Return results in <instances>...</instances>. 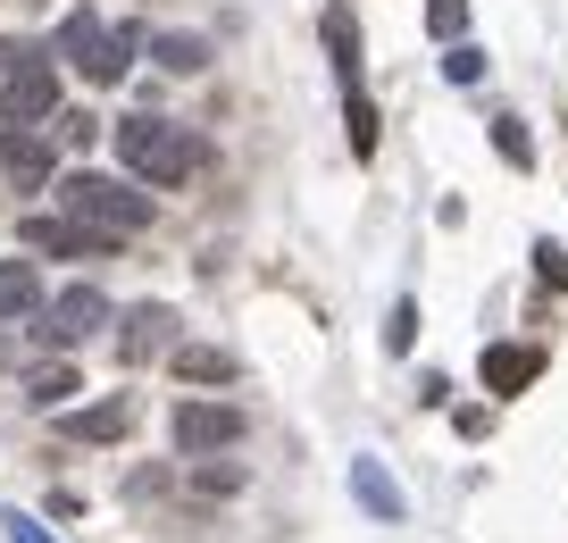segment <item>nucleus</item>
Listing matches in <instances>:
<instances>
[{"mask_svg":"<svg viewBox=\"0 0 568 543\" xmlns=\"http://www.w3.org/2000/svg\"><path fill=\"white\" fill-rule=\"evenodd\" d=\"M109 142H118V168L125 175H142V184H184V175H201V142L184 134V125H168V118H118L109 125Z\"/></svg>","mask_w":568,"mask_h":543,"instance_id":"obj_1","label":"nucleus"},{"mask_svg":"<svg viewBox=\"0 0 568 543\" xmlns=\"http://www.w3.org/2000/svg\"><path fill=\"white\" fill-rule=\"evenodd\" d=\"M34 310H42V268L0 260V318H34Z\"/></svg>","mask_w":568,"mask_h":543,"instance_id":"obj_13","label":"nucleus"},{"mask_svg":"<svg viewBox=\"0 0 568 543\" xmlns=\"http://www.w3.org/2000/svg\"><path fill=\"white\" fill-rule=\"evenodd\" d=\"M494 151L510 159V168H535V134H527L518 118H494Z\"/></svg>","mask_w":568,"mask_h":543,"instance_id":"obj_20","label":"nucleus"},{"mask_svg":"<svg viewBox=\"0 0 568 543\" xmlns=\"http://www.w3.org/2000/svg\"><path fill=\"white\" fill-rule=\"evenodd\" d=\"M101 326H109V293H101V284H68V293H51L34 310L42 343H84V334H101Z\"/></svg>","mask_w":568,"mask_h":543,"instance_id":"obj_6","label":"nucleus"},{"mask_svg":"<svg viewBox=\"0 0 568 543\" xmlns=\"http://www.w3.org/2000/svg\"><path fill=\"white\" fill-rule=\"evenodd\" d=\"M444 76H452V84H477V76H485V51H477V42H452V51H444Z\"/></svg>","mask_w":568,"mask_h":543,"instance_id":"obj_22","label":"nucleus"},{"mask_svg":"<svg viewBox=\"0 0 568 543\" xmlns=\"http://www.w3.org/2000/svg\"><path fill=\"white\" fill-rule=\"evenodd\" d=\"M59 435H75V443H125V435H134V402L109 393V402H92V410H59Z\"/></svg>","mask_w":568,"mask_h":543,"instance_id":"obj_11","label":"nucleus"},{"mask_svg":"<svg viewBox=\"0 0 568 543\" xmlns=\"http://www.w3.org/2000/svg\"><path fill=\"white\" fill-rule=\"evenodd\" d=\"M418 343V301H393V326H385V351H409Z\"/></svg>","mask_w":568,"mask_h":543,"instance_id":"obj_23","label":"nucleus"},{"mask_svg":"<svg viewBox=\"0 0 568 543\" xmlns=\"http://www.w3.org/2000/svg\"><path fill=\"white\" fill-rule=\"evenodd\" d=\"M125 234H109V227H84V218H68V210H34L26 218V251L34 260H109Z\"/></svg>","mask_w":568,"mask_h":543,"instance_id":"obj_5","label":"nucleus"},{"mask_svg":"<svg viewBox=\"0 0 568 543\" xmlns=\"http://www.w3.org/2000/svg\"><path fill=\"white\" fill-rule=\"evenodd\" d=\"M168 369H176L184 385H234V351H217V343H176V351H168Z\"/></svg>","mask_w":568,"mask_h":543,"instance_id":"obj_12","label":"nucleus"},{"mask_svg":"<svg viewBox=\"0 0 568 543\" xmlns=\"http://www.w3.org/2000/svg\"><path fill=\"white\" fill-rule=\"evenodd\" d=\"M51 125H59V151H92V142H101V134H109V125H101V118H92V109H59V118H51Z\"/></svg>","mask_w":568,"mask_h":543,"instance_id":"obj_19","label":"nucleus"},{"mask_svg":"<svg viewBox=\"0 0 568 543\" xmlns=\"http://www.w3.org/2000/svg\"><path fill=\"white\" fill-rule=\"evenodd\" d=\"M0 535H9V543H51L34 519H26V510H0Z\"/></svg>","mask_w":568,"mask_h":543,"instance_id":"obj_25","label":"nucleus"},{"mask_svg":"<svg viewBox=\"0 0 568 543\" xmlns=\"http://www.w3.org/2000/svg\"><path fill=\"white\" fill-rule=\"evenodd\" d=\"M535 276H544L551 293H568V251L560 243H535Z\"/></svg>","mask_w":568,"mask_h":543,"instance_id":"obj_24","label":"nucleus"},{"mask_svg":"<svg viewBox=\"0 0 568 543\" xmlns=\"http://www.w3.org/2000/svg\"><path fill=\"white\" fill-rule=\"evenodd\" d=\"M151 59H160L168 76H201V68H210V42H201V34H160Z\"/></svg>","mask_w":568,"mask_h":543,"instance_id":"obj_17","label":"nucleus"},{"mask_svg":"<svg viewBox=\"0 0 568 543\" xmlns=\"http://www.w3.org/2000/svg\"><path fill=\"white\" fill-rule=\"evenodd\" d=\"M9 68H18V42H0V76H9Z\"/></svg>","mask_w":568,"mask_h":543,"instance_id":"obj_27","label":"nucleus"},{"mask_svg":"<svg viewBox=\"0 0 568 543\" xmlns=\"http://www.w3.org/2000/svg\"><path fill=\"white\" fill-rule=\"evenodd\" d=\"M318 26H326V51H335V76H343V84H359V26H352V9L335 0Z\"/></svg>","mask_w":568,"mask_h":543,"instance_id":"obj_15","label":"nucleus"},{"mask_svg":"<svg viewBox=\"0 0 568 543\" xmlns=\"http://www.w3.org/2000/svg\"><path fill=\"white\" fill-rule=\"evenodd\" d=\"M75 393H84V376H75L68 360H51V369H34V376H26V402H34V410H68Z\"/></svg>","mask_w":568,"mask_h":543,"instance_id":"obj_16","label":"nucleus"},{"mask_svg":"<svg viewBox=\"0 0 568 543\" xmlns=\"http://www.w3.org/2000/svg\"><path fill=\"white\" fill-rule=\"evenodd\" d=\"M160 351H176V310H168V301H134V310L118 318V360L142 369V360H160Z\"/></svg>","mask_w":568,"mask_h":543,"instance_id":"obj_8","label":"nucleus"},{"mask_svg":"<svg viewBox=\"0 0 568 543\" xmlns=\"http://www.w3.org/2000/svg\"><path fill=\"white\" fill-rule=\"evenodd\" d=\"M134 51H142V26H101L92 51L75 59V76H84V84H118V76L134 68Z\"/></svg>","mask_w":568,"mask_h":543,"instance_id":"obj_10","label":"nucleus"},{"mask_svg":"<svg viewBox=\"0 0 568 543\" xmlns=\"http://www.w3.org/2000/svg\"><path fill=\"white\" fill-rule=\"evenodd\" d=\"M477 376H485V393H501V402H510V393H527L535 376H544V351L535 343H494L477 360Z\"/></svg>","mask_w":568,"mask_h":543,"instance_id":"obj_9","label":"nucleus"},{"mask_svg":"<svg viewBox=\"0 0 568 543\" xmlns=\"http://www.w3.org/2000/svg\"><path fill=\"white\" fill-rule=\"evenodd\" d=\"M243 485V469H217V452H210V469H201V493H234Z\"/></svg>","mask_w":568,"mask_h":543,"instance_id":"obj_26","label":"nucleus"},{"mask_svg":"<svg viewBox=\"0 0 568 543\" xmlns=\"http://www.w3.org/2000/svg\"><path fill=\"white\" fill-rule=\"evenodd\" d=\"M243 402H217V393H193V402H176V419H168V435H176L184 460H210V452H234L243 443Z\"/></svg>","mask_w":568,"mask_h":543,"instance_id":"obj_3","label":"nucleus"},{"mask_svg":"<svg viewBox=\"0 0 568 543\" xmlns=\"http://www.w3.org/2000/svg\"><path fill=\"white\" fill-rule=\"evenodd\" d=\"M42 118H59V59L18 51V68L0 76V125H42Z\"/></svg>","mask_w":568,"mask_h":543,"instance_id":"obj_4","label":"nucleus"},{"mask_svg":"<svg viewBox=\"0 0 568 543\" xmlns=\"http://www.w3.org/2000/svg\"><path fill=\"white\" fill-rule=\"evenodd\" d=\"M59 210L84 218V227H109V234H142L151 227V193H134V184H118V175H59Z\"/></svg>","mask_w":568,"mask_h":543,"instance_id":"obj_2","label":"nucleus"},{"mask_svg":"<svg viewBox=\"0 0 568 543\" xmlns=\"http://www.w3.org/2000/svg\"><path fill=\"white\" fill-rule=\"evenodd\" d=\"M0 175H18L26 193H42L59 175V134H42V125H0Z\"/></svg>","mask_w":568,"mask_h":543,"instance_id":"obj_7","label":"nucleus"},{"mask_svg":"<svg viewBox=\"0 0 568 543\" xmlns=\"http://www.w3.org/2000/svg\"><path fill=\"white\" fill-rule=\"evenodd\" d=\"M343 125H352V151L376 159V101H368L359 84H343Z\"/></svg>","mask_w":568,"mask_h":543,"instance_id":"obj_18","label":"nucleus"},{"mask_svg":"<svg viewBox=\"0 0 568 543\" xmlns=\"http://www.w3.org/2000/svg\"><path fill=\"white\" fill-rule=\"evenodd\" d=\"M352 493H359V510H368V519H402V485H393L385 469H376V460H352Z\"/></svg>","mask_w":568,"mask_h":543,"instance_id":"obj_14","label":"nucleus"},{"mask_svg":"<svg viewBox=\"0 0 568 543\" xmlns=\"http://www.w3.org/2000/svg\"><path fill=\"white\" fill-rule=\"evenodd\" d=\"M460 26H468V0H426V34L435 42H460Z\"/></svg>","mask_w":568,"mask_h":543,"instance_id":"obj_21","label":"nucleus"}]
</instances>
